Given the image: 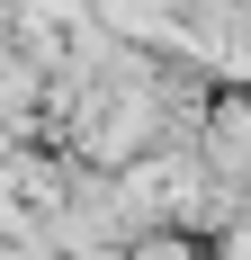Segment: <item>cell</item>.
<instances>
[{"label": "cell", "mask_w": 251, "mask_h": 260, "mask_svg": "<svg viewBox=\"0 0 251 260\" xmlns=\"http://www.w3.org/2000/svg\"><path fill=\"white\" fill-rule=\"evenodd\" d=\"M117 36H171V0H99Z\"/></svg>", "instance_id": "cell-1"}]
</instances>
